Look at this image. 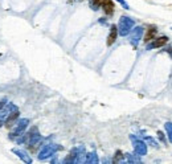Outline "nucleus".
I'll use <instances>...</instances> for the list:
<instances>
[{
    "label": "nucleus",
    "mask_w": 172,
    "mask_h": 164,
    "mask_svg": "<svg viewBox=\"0 0 172 164\" xmlns=\"http://www.w3.org/2000/svg\"><path fill=\"white\" fill-rule=\"evenodd\" d=\"M117 2L119 3V4H122V6H123V8H125V9H130V7H129V4H127V3L125 2V0H117Z\"/></svg>",
    "instance_id": "20"
},
{
    "label": "nucleus",
    "mask_w": 172,
    "mask_h": 164,
    "mask_svg": "<svg viewBox=\"0 0 172 164\" xmlns=\"http://www.w3.org/2000/svg\"><path fill=\"white\" fill-rule=\"evenodd\" d=\"M126 160H127V163H142V160H140V157H139V155H134V153H126Z\"/></svg>",
    "instance_id": "15"
},
{
    "label": "nucleus",
    "mask_w": 172,
    "mask_h": 164,
    "mask_svg": "<svg viewBox=\"0 0 172 164\" xmlns=\"http://www.w3.org/2000/svg\"><path fill=\"white\" fill-rule=\"evenodd\" d=\"M135 25V21L132 20L131 17L129 16H122L119 19V23H118V33L121 34V36H127V34L130 33V31Z\"/></svg>",
    "instance_id": "1"
},
{
    "label": "nucleus",
    "mask_w": 172,
    "mask_h": 164,
    "mask_svg": "<svg viewBox=\"0 0 172 164\" xmlns=\"http://www.w3.org/2000/svg\"><path fill=\"white\" fill-rule=\"evenodd\" d=\"M123 160V155H122V152L121 151H117V153H115V157H114V162H122Z\"/></svg>",
    "instance_id": "19"
},
{
    "label": "nucleus",
    "mask_w": 172,
    "mask_h": 164,
    "mask_svg": "<svg viewBox=\"0 0 172 164\" xmlns=\"http://www.w3.org/2000/svg\"><path fill=\"white\" fill-rule=\"evenodd\" d=\"M167 41H168V37H167V36H161L159 38H156L155 41H152L151 44H148V45H147V49L151 51V49H155V48H160V47L165 45Z\"/></svg>",
    "instance_id": "8"
},
{
    "label": "nucleus",
    "mask_w": 172,
    "mask_h": 164,
    "mask_svg": "<svg viewBox=\"0 0 172 164\" xmlns=\"http://www.w3.org/2000/svg\"><path fill=\"white\" fill-rule=\"evenodd\" d=\"M101 7L103 8L106 15H112L114 12V4L111 0H101Z\"/></svg>",
    "instance_id": "11"
},
{
    "label": "nucleus",
    "mask_w": 172,
    "mask_h": 164,
    "mask_svg": "<svg viewBox=\"0 0 172 164\" xmlns=\"http://www.w3.org/2000/svg\"><path fill=\"white\" fill-rule=\"evenodd\" d=\"M143 27H135V28H132L131 31H130V42H131V45L132 47H138V44H139L140 41V38L142 36H143Z\"/></svg>",
    "instance_id": "4"
},
{
    "label": "nucleus",
    "mask_w": 172,
    "mask_h": 164,
    "mask_svg": "<svg viewBox=\"0 0 172 164\" xmlns=\"http://www.w3.org/2000/svg\"><path fill=\"white\" fill-rule=\"evenodd\" d=\"M130 139L132 140V146H134V151L136 155L139 156H144L147 153V144L143 140H139V139H135L134 135H131Z\"/></svg>",
    "instance_id": "3"
},
{
    "label": "nucleus",
    "mask_w": 172,
    "mask_h": 164,
    "mask_svg": "<svg viewBox=\"0 0 172 164\" xmlns=\"http://www.w3.org/2000/svg\"><path fill=\"white\" fill-rule=\"evenodd\" d=\"M28 125H29V119H27V118L20 119V121L17 122V126H16V128H15V130L12 131V135H11V138H15V136H20V135H23V134H24V131L27 130Z\"/></svg>",
    "instance_id": "5"
},
{
    "label": "nucleus",
    "mask_w": 172,
    "mask_h": 164,
    "mask_svg": "<svg viewBox=\"0 0 172 164\" xmlns=\"http://www.w3.org/2000/svg\"><path fill=\"white\" fill-rule=\"evenodd\" d=\"M12 152L16 155L17 157H20L21 160L24 162V163H28V164H31L32 163V159H31V156L28 155V153L24 151V150H19V148H13L12 150Z\"/></svg>",
    "instance_id": "9"
},
{
    "label": "nucleus",
    "mask_w": 172,
    "mask_h": 164,
    "mask_svg": "<svg viewBox=\"0 0 172 164\" xmlns=\"http://www.w3.org/2000/svg\"><path fill=\"white\" fill-rule=\"evenodd\" d=\"M86 159H85V163L87 164H95V163H99V159H98V155H97V152H89V153H86Z\"/></svg>",
    "instance_id": "13"
},
{
    "label": "nucleus",
    "mask_w": 172,
    "mask_h": 164,
    "mask_svg": "<svg viewBox=\"0 0 172 164\" xmlns=\"http://www.w3.org/2000/svg\"><path fill=\"white\" fill-rule=\"evenodd\" d=\"M101 7V0H90V8L93 11H98Z\"/></svg>",
    "instance_id": "17"
},
{
    "label": "nucleus",
    "mask_w": 172,
    "mask_h": 164,
    "mask_svg": "<svg viewBox=\"0 0 172 164\" xmlns=\"http://www.w3.org/2000/svg\"><path fill=\"white\" fill-rule=\"evenodd\" d=\"M117 36H118V28H117V25H111L110 33H109V37H107V45L111 47L112 44L115 42Z\"/></svg>",
    "instance_id": "12"
},
{
    "label": "nucleus",
    "mask_w": 172,
    "mask_h": 164,
    "mask_svg": "<svg viewBox=\"0 0 172 164\" xmlns=\"http://www.w3.org/2000/svg\"><path fill=\"white\" fill-rule=\"evenodd\" d=\"M6 105H7V98H4V99H2V101H0V109L4 107Z\"/></svg>",
    "instance_id": "21"
},
{
    "label": "nucleus",
    "mask_w": 172,
    "mask_h": 164,
    "mask_svg": "<svg viewBox=\"0 0 172 164\" xmlns=\"http://www.w3.org/2000/svg\"><path fill=\"white\" fill-rule=\"evenodd\" d=\"M13 110H17V107L12 105V103H8L4 107L0 109V126L3 125V123H6V119L8 118V115L11 114Z\"/></svg>",
    "instance_id": "6"
},
{
    "label": "nucleus",
    "mask_w": 172,
    "mask_h": 164,
    "mask_svg": "<svg viewBox=\"0 0 172 164\" xmlns=\"http://www.w3.org/2000/svg\"><path fill=\"white\" fill-rule=\"evenodd\" d=\"M143 139H144V140H146L147 143H150V144H151L152 147H158V142H156L154 138H151V136H144Z\"/></svg>",
    "instance_id": "18"
},
{
    "label": "nucleus",
    "mask_w": 172,
    "mask_h": 164,
    "mask_svg": "<svg viewBox=\"0 0 172 164\" xmlns=\"http://www.w3.org/2000/svg\"><path fill=\"white\" fill-rule=\"evenodd\" d=\"M60 146H57V144H55V143H49V144H45L44 146L41 150H40V152H38V159L40 160H45V159H48V157H51V156H53L55 153L60 150Z\"/></svg>",
    "instance_id": "2"
},
{
    "label": "nucleus",
    "mask_w": 172,
    "mask_h": 164,
    "mask_svg": "<svg viewBox=\"0 0 172 164\" xmlns=\"http://www.w3.org/2000/svg\"><path fill=\"white\" fill-rule=\"evenodd\" d=\"M164 128L167 131V135H168V140L172 143V122H167L164 125Z\"/></svg>",
    "instance_id": "16"
},
{
    "label": "nucleus",
    "mask_w": 172,
    "mask_h": 164,
    "mask_svg": "<svg viewBox=\"0 0 172 164\" xmlns=\"http://www.w3.org/2000/svg\"><path fill=\"white\" fill-rule=\"evenodd\" d=\"M156 32H158V31H156L155 27H150L148 29H147V33L144 36V41L148 42V41H151V40H154L155 36H156Z\"/></svg>",
    "instance_id": "14"
},
{
    "label": "nucleus",
    "mask_w": 172,
    "mask_h": 164,
    "mask_svg": "<svg viewBox=\"0 0 172 164\" xmlns=\"http://www.w3.org/2000/svg\"><path fill=\"white\" fill-rule=\"evenodd\" d=\"M41 140V135L38 134V130H37V127H33L31 131L28 132V144H31V146H36L38 142Z\"/></svg>",
    "instance_id": "7"
},
{
    "label": "nucleus",
    "mask_w": 172,
    "mask_h": 164,
    "mask_svg": "<svg viewBox=\"0 0 172 164\" xmlns=\"http://www.w3.org/2000/svg\"><path fill=\"white\" fill-rule=\"evenodd\" d=\"M19 114H20V113H19L17 110H13L11 114H9L8 118L6 119V127L7 128H11L15 125V122H16L17 118H19Z\"/></svg>",
    "instance_id": "10"
}]
</instances>
